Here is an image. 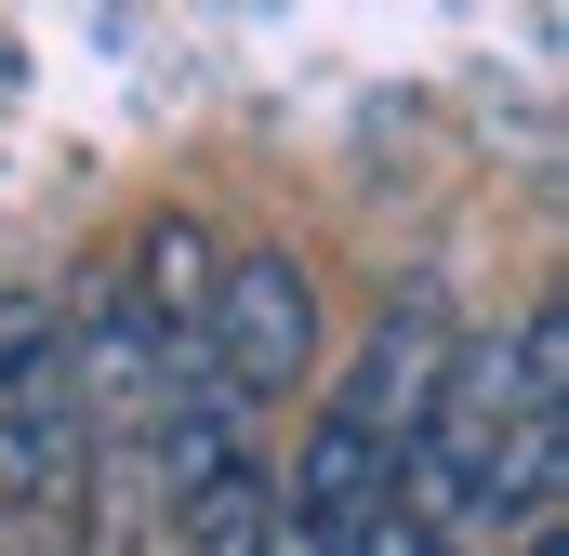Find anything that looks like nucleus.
<instances>
[{"instance_id":"6","label":"nucleus","mask_w":569,"mask_h":556,"mask_svg":"<svg viewBox=\"0 0 569 556\" xmlns=\"http://www.w3.org/2000/svg\"><path fill=\"white\" fill-rule=\"evenodd\" d=\"M398 556H425V544H398Z\"/></svg>"},{"instance_id":"2","label":"nucleus","mask_w":569,"mask_h":556,"mask_svg":"<svg viewBox=\"0 0 569 556\" xmlns=\"http://www.w3.org/2000/svg\"><path fill=\"white\" fill-rule=\"evenodd\" d=\"M80 464V345L53 291H0V504L40 517Z\"/></svg>"},{"instance_id":"1","label":"nucleus","mask_w":569,"mask_h":556,"mask_svg":"<svg viewBox=\"0 0 569 556\" xmlns=\"http://www.w3.org/2000/svg\"><path fill=\"white\" fill-rule=\"evenodd\" d=\"M437 358H450V291L411 278L371 318L358 371H331V398H318V424L279 477V544L266 556H371L398 530V477H411V437H425Z\"/></svg>"},{"instance_id":"3","label":"nucleus","mask_w":569,"mask_h":556,"mask_svg":"<svg viewBox=\"0 0 569 556\" xmlns=\"http://www.w3.org/2000/svg\"><path fill=\"white\" fill-rule=\"evenodd\" d=\"M199 371L252 411V398H291L305 371H318V278L305 252H226L212 266V305H199Z\"/></svg>"},{"instance_id":"5","label":"nucleus","mask_w":569,"mask_h":556,"mask_svg":"<svg viewBox=\"0 0 569 556\" xmlns=\"http://www.w3.org/2000/svg\"><path fill=\"white\" fill-rule=\"evenodd\" d=\"M199 305H212V239L186 226V212H146V239H133V318L159 358H186V331H199Z\"/></svg>"},{"instance_id":"4","label":"nucleus","mask_w":569,"mask_h":556,"mask_svg":"<svg viewBox=\"0 0 569 556\" xmlns=\"http://www.w3.org/2000/svg\"><path fill=\"white\" fill-rule=\"evenodd\" d=\"M172 530H186V556H266L279 544V464L226 450V464L172 477Z\"/></svg>"}]
</instances>
